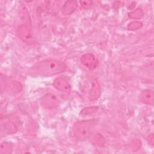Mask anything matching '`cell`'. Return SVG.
<instances>
[{"label":"cell","instance_id":"5","mask_svg":"<svg viewBox=\"0 0 154 154\" xmlns=\"http://www.w3.org/2000/svg\"><path fill=\"white\" fill-rule=\"evenodd\" d=\"M54 85L58 90L66 93H69L70 91V85L69 83L63 78H57L54 82Z\"/></svg>","mask_w":154,"mask_h":154},{"label":"cell","instance_id":"7","mask_svg":"<svg viewBox=\"0 0 154 154\" xmlns=\"http://www.w3.org/2000/svg\"><path fill=\"white\" fill-rule=\"evenodd\" d=\"M140 100L146 104H152L153 101V92L150 90L143 91L140 96Z\"/></svg>","mask_w":154,"mask_h":154},{"label":"cell","instance_id":"8","mask_svg":"<svg viewBox=\"0 0 154 154\" xmlns=\"http://www.w3.org/2000/svg\"><path fill=\"white\" fill-rule=\"evenodd\" d=\"M77 5V2L75 1H67L63 7V13L64 14H70L76 9Z\"/></svg>","mask_w":154,"mask_h":154},{"label":"cell","instance_id":"1","mask_svg":"<svg viewBox=\"0 0 154 154\" xmlns=\"http://www.w3.org/2000/svg\"><path fill=\"white\" fill-rule=\"evenodd\" d=\"M66 64L57 60H46L37 63L31 69V73L41 76L54 75L64 71Z\"/></svg>","mask_w":154,"mask_h":154},{"label":"cell","instance_id":"4","mask_svg":"<svg viewBox=\"0 0 154 154\" xmlns=\"http://www.w3.org/2000/svg\"><path fill=\"white\" fill-rule=\"evenodd\" d=\"M42 104L46 108H52L57 106L58 100L52 94H47L42 99Z\"/></svg>","mask_w":154,"mask_h":154},{"label":"cell","instance_id":"3","mask_svg":"<svg viewBox=\"0 0 154 154\" xmlns=\"http://www.w3.org/2000/svg\"><path fill=\"white\" fill-rule=\"evenodd\" d=\"M82 63L89 69H95L97 64L98 61L95 58L93 55L91 54H86L81 57Z\"/></svg>","mask_w":154,"mask_h":154},{"label":"cell","instance_id":"6","mask_svg":"<svg viewBox=\"0 0 154 154\" xmlns=\"http://www.w3.org/2000/svg\"><path fill=\"white\" fill-rule=\"evenodd\" d=\"M17 32L19 37L25 42H29L31 41L32 39V35L30 29L25 26V25H21L17 28Z\"/></svg>","mask_w":154,"mask_h":154},{"label":"cell","instance_id":"10","mask_svg":"<svg viewBox=\"0 0 154 154\" xmlns=\"http://www.w3.org/2000/svg\"><path fill=\"white\" fill-rule=\"evenodd\" d=\"M141 26V23L138 21H135V22H132L131 23L129 24V25L128 26V28L129 29L131 30H135L138 29L139 28H140Z\"/></svg>","mask_w":154,"mask_h":154},{"label":"cell","instance_id":"9","mask_svg":"<svg viewBox=\"0 0 154 154\" xmlns=\"http://www.w3.org/2000/svg\"><path fill=\"white\" fill-rule=\"evenodd\" d=\"M143 16V11L140 8L137 9V10L132 11L129 14V17L133 19L140 18Z\"/></svg>","mask_w":154,"mask_h":154},{"label":"cell","instance_id":"2","mask_svg":"<svg viewBox=\"0 0 154 154\" xmlns=\"http://www.w3.org/2000/svg\"><path fill=\"white\" fill-rule=\"evenodd\" d=\"M93 126L94 122L91 120L76 122L72 129L73 135L79 140H85L90 136Z\"/></svg>","mask_w":154,"mask_h":154}]
</instances>
